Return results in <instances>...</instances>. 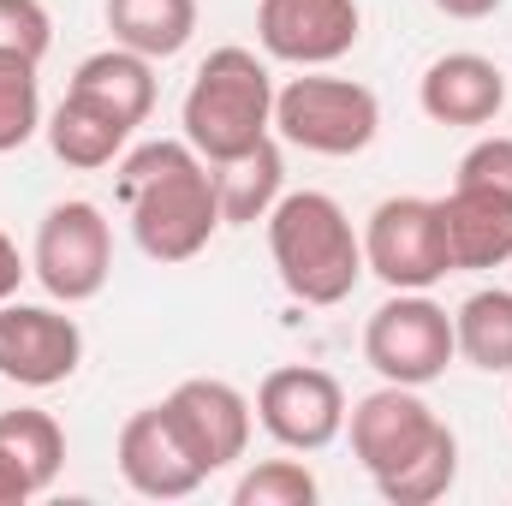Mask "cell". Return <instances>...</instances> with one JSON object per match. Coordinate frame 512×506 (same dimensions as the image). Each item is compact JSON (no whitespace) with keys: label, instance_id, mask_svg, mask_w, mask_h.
I'll list each match as a JSON object with an SVG mask.
<instances>
[{"label":"cell","instance_id":"2e32d148","mask_svg":"<svg viewBox=\"0 0 512 506\" xmlns=\"http://www.w3.org/2000/svg\"><path fill=\"white\" fill-rule=\"evenodd\" d=\"M66 90L84 96V102H96V108H108V114H120L137 131L155 114V60H143V54H131V48L114 42V48L78 60V72H72Z\"/></svg>","mask_w":512,"mask_h":506},{"label":"cell","instance_id":"4316f807","mask_svg":"<svg viewBox=\"0 0 512 506\" xmlns=\"http://www.w3.org/2000/svg\"><path fill=\"white\" fill-rule=\"evenodd\" d=\"M24 274H30V262L18 256V245H12V233L0 227V304H6V298H18Z\"/></svg>","mask_w":512,"mask_h":506},{"label":"cell","instance_id":"6da1fadb","mask_svg":"<svg viewBox=\"0 0 512 506\" xmlns=\"http://www.w3.org/2000/svg\"><path fill=\"white\" fill-rule=\"evenodd\" d=\"M120 203H126L137 251L161 268L203 256L209 239L221 233L215 173L185 137H155L131 149L120 161Z\"/></svg>","mask_w":512,"mask_h":506},{"label":"cell","instance_id":"cb8c5ba5","mask_svg":"<svg viewBox=\"0 0 512 506\" xmlns=\"http://www.w3.org/2000/svg\"><path fill=\"white\" fill-rule=\"evenodd\" d=\"M322 483L310 477V465L298 459H262L256 471L239 477L233 489V506H316Z\"/></svg>","mask_w":512,"mask_h":506},{"label":"cell","instance_id":"83f0119b","mask_svg":"<svg viewBox=\"0 0 512 506\" xmlns=\"http://www.w3.org/2000/svg\"><path fill=\"white\" fill-rule=\"evenodd\" d=\"M435 12H447V18H459V24H477V18H495L507 0H429Z\"/></svg>","mask_w":512,"mask_h":506},{"label":"cell","instance_id":"277c9868","mask_svg":"<svg viewBox=\"0 0 512 506\" xmlns=\"http://www.w3.org/2000/svg\"><path fill=\"white\" fill-rule=\"evenodd\" d=\"M274 131L304 155H364L382 131V102L358 78H328L322 66L274 90Z\"/></svg>","mask_w":512,"mask_h":506},{"label":"cell","instance_id":"30bf717a","mask_svg":"<svg viewBox=\"0 0 512 506\" xmlns=\"http://www.w3.org/2000/svg\"><path fill=\"white\" fill-rule=\"evenodd\" d=\"M78 364H84V328L66 310L18 304V298L0 304V381L42 393V387L72 381Z\"/></svg>","mask_w":512,"mask_h":506},{"label":"cell","instance_id":"d6986e66","mask_svg":"<svg viewBox=\"0 0 512 506\" xmlns=\"http://www.w3.org/2000/svg\"><path fill=\"white\" fill-rule=\"evenodd\" d=\"M108 30L143 60H173L197 36V0H108Z\"/></svg>","mask_w":512,"mask_h":506},{"label":"cell","instance_id":"9a60e30c","mask_svg":"<svg viewBox=\"0 0 512 506\" xmlns=\"http://www.w3.org/2000/svg\"><path fill=\"white\" fill-rule=\"evenodd\" d=\"M441 227H447L453 274H477V268L512 262V197L507 191L453 185L441 197Z\"/></svg>","mask_w":512,"mask_h":506},{"label":"cell","instance_id":"7c38bea8","mask_svg":"<svg viewBox=\"0 0 512 506\" xmlns=\"http://www.w3.org/2000/svg\"><path fill=\"white\" fill-rule=\"evenodd\" d=\"M346 429H352V459L370 477H387V471H399L411 453H423L441 435V417L429 411V399L417 387L382 381L376 393H364L346 411Z\"/></svg>","mask_w":512,"mask_h":506},{"label":"cell","instance_id":"7402d4cb","mask_svg":"<svg viewBox=\"0 0 512 506\" xmlns=\"http://www.w3.org/2000/svg\"><path fill=\"white\" fill-rule=\"evenodd\" d=\"M453 483H459V435H453L447 423H441V435H435L423 453H411L399 471L376 477L382 501H393V506H429V501H441Z\"/></svg>","mask_w":512,"mask_h":506},{"label":"cell","instance_id":"ba28073f","mask_svg":"<svg viewBox=\"0 0 512 506\" xmlns=\"http://www.w3.org/2000/svg\"><path fill=\"white\" fill-rule=\"evenodd\" d=\"M256 423L286 453H322L346 435V387L316 364H280L256 387Z\"/></svg>","mask_w":512,"mask_h":506},{"label":"cell","instance_id":"ac0fdd59","mask_svg":"<svg viewBox=\"0 0 512 506\" xmlns=\"http://www.w3.org/2000/svg\"><path fill=\"white\" fill-rule=\"evenodd\" d=\"M48 149L66 161V167H78V173H96V167H108V161H120L131 143V126L120 114H108V108H96V102H84V96H72L66 90V102L48 114Z\"/></svg>","mask_w":512,"mask_h":506},{"label":"cell","instance_id":"44dd1931","mask_svg":"<svg viewBox=\"0 0 512 506\" xmlns=\"http://www.w3.org/2000/svg\"><path fill=\"white\" fill-rule=\"evenodd\" d=\"M0 453H6V465L24 477V489L42 495V489L60 477V465H66V429H60L48 411H36V405L0 411Z\"/></svg>","mask_w":512,"mask_h":506},{"label":"cell","instance_id":"5bb4252c","mask_svg":"<svg viewBox=\"0 0 512 506\" xmlns=\"http://www.w3.org/2000/svg\"><path fill=\"white\" fill-rule=\"evenodd\" d=\"M417 108L435 126H495L507 108V72L489 54H441L429 60V72L417 78Z\"/></svg>","mask_w":512,"mask_h":506},{"label":"cell","instance_id":"ffe728a7","mask_svg":"<svg viewBox=\"0 0 512 506\" xmlns=\"http://www.w3.org/2000/svg\"><path fill=\"white\" fill-rule=\"evenodd\" d=\"M453 346L471 370L483 376H512V292L483 286L453 310Z\"/></svg>","mask_w":512,"mask_h":506},{"label":"cell","instance_id":"603a6c76","mask_svg":"<svg viewBox=\"0 0 512 506\" xmlns=\"http://www.w3.org/2000/svg\"><path fill=\"white\" fill-rule=\"evenodd\" d=\"M42 120V78H36V60L24 54H0V155L24 149Z\"/></svg>","mask_w":512,"mask_h":506},{"label":"cell","instance_id":"f1b7e54d","mask_svg":"<svg viewBox=\"0 0 512 506\" xmlns=\"http://www.w3.org/2000/svg\"><path fill=\"white\" fill-rule=\"evenodd\" d=\"M30 501V489H24V477L6 465V453H0V506H24Z\"/></svg>","mask_w":512,"mask_h":506},{"label":"cell","instance_id":"3957f363","mask_svg":"<svg viewBox=\"0 0 512 506\" xmlns=\"http://www.w3.org/2000/svg\"><path fill=\"white\" fill-rule=\"evenodd\" d=\"M179 126L209 167L256 149L262 137H274V72L251 48H215L179 102Z\"/></svg>","mask_w":512,"mask_h":506},{"label":"cell","instance_id":"5b68a950","mask_svg":"<svg viewBox=\"0 0 512 506\" xmlns=\"http://www.w3.org/2000/svg\"><path fill=\"white\" fill-rule=\"evenodd\" d=\"M30 274L54 304H90L108 274H114V227L90 197H66L42 215L36 245H30Z\"/></svg>","mask_w":512,"mask_h":506},{"label":"cell","instance_id":"4fadbf2b","mask_svg":"<svg viewBox=\"0 0 512 506\" xmlns=\"http://www.w3.org/2000/svg\"><path fill=\"white\" fill-rule=\"evenodd\" d=\"M114 459H120V477H126L143 501H185V495H197V489L209 483L203 465L191 459V447L179 441L167 405H143V411H131L126 429H120Z\"/></svg>","mask_w":512,"mask_h":506},{"label":"cell","instance_id":"7a4b0ae2","mask_svg":"<svg viewBox=\"0 0 512 506\" xmlns=\"http://www.w3.org/2000/svg\"><path fill=\"white\" fill-rule=\"evenodd\" d=\"M268 256H274V274L280 286L298 298V304H316V310H334L358 292V280L370 274L364 268V233L352 227V215L328 197V191H286L274 209H268Z\"/></svg>","mask_w":512,"mask_h":506},{"label":"cell","instance_id":"52a82bcc","mask_svg":"<svg viewBox=\"0 0 512 506\" xmlns=\"http://www.w3.org/2000/svg\"><path fill=\"white\" fill-rule=\"evenodd\" d=\"M459 358L453 346V316L429 292H393L382 310L364 322V364L382 381L399 387H429L447 376Z\"/></svg>","mask_w":512,"mask_h":506},{"label":"cell","instance_id":"9c48e42d","mask_svg":"<svg viewBox=\"0 0 512 506\" xmlns=\"http://www.w3.org/2000/svg\"><path fill=\"white\" fill-rule=\"evenodd\" d=\"M364 12L358 0H256V42L280 66H334L358 48Z\"/></svg>","mask_w":512,"mask_h":506},{"label":"cell","instance_id":"e0dca14e","mask_svg":"<svg viewBox=\"0 0 512 506\" xmlns=\"http://www.w3.org/2000/svg\"><path fill=\"white\" fill-rule=\"evenodd\" d=\"M209 173H215V197H221V227H256L286 197V161H280L274 137H262L256 149L209 167Z\"/></svg>","mask_w":512,"mask_h":506},{"label":"cell","instance_id":"8992f818","mask_svg":"<svg viewBox=\"0 0 512 506\" xmlns=\"http://www.w3.org/2000/svg\"><path fill=\"white\" fill-rule=\"evenodd\" d=\"M364 268L387 292H429L453 274L447 227L435 197H387L364 221Z\"/></svg>","mask_w":512,"mask_h":506},{"label":"cell","instance_id":"484cf974","mask_svg":"<svg viewBox=\"0 0 512 506\" xmlns=\"http://www.w3.org/2000/svg\"><path fill=\"white\" fill-rule=\"evenodd\" d=\"M453 185L507 191V197H512V137H507V131H495V137L471 143V149H465V161H459V179H453Z\"/></svg>","mask_w":512,"mask_h":506},{"label":"cell","instance_id":"d4e9b609","mask_svg":"<svg viewBox=\"0 0 512 506\" xmlns=\"http://www.w3.org/2000/svg\"><path fill=\"white\" fill-rule=\"evenodd\" d=\"M54 48V18L42 0H0V54H24L42 66V54Z\"/></svg>","mask_w":512,"mask_h":506},{"label":"cell","instance_id":"8fae6325","mask_svg":"<svg viewBox=\"0 0 512 506\" xmlns=\"http://www.w3.org/2000/svg\"><path fill=\"white\" fill-rule=\"evenodd\" d=\"M161 405H167L179 441L191 447V459L203 465V477H215V471L245 459V447H251V399L233 381L191 376V381H179Z\"/></svg>","mask_w":512,"mask_h":506}]
</instances>
